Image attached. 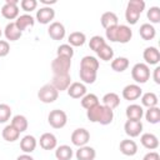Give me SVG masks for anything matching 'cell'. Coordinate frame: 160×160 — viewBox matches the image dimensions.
Returning a JSON list of instances; mask_svg holds the SVG:
<instances>
[{
	"mask_svg": "<svg viewBox=\"0 0 160 160\" xmlns=\"http://www.w3.org/2000/svg\"><path fill=\"white\" fill-rule=\"evenodd\" d=\"M86 116L91 122H98L100 125H109L114 120V110L99 104L89 110H86Z\"/></svg>",
	"mask_w": 160,
	"mask_h": 160,
	"instance_id": "6da1fadb",
	"label": "cell"
},
{
	"mask_svg": "<svg viewBox=\"0 0 160 160\" xmlns=\"http://www.w3.org/2000/svg\"><path fill=\"white\" fill-rule=\"evenodd\" d=\"M144 9H145L144 0H130L126 5V10H125V19H126L128 24L135 25Z\"/></svg>",
	"mask_w": 160,
	"mask_h": 160,
	"instance_id": "7a4b0ae2",
	"label": "cell"
},
{
	"mask_svg": "<svg viewBox=\"0 0 160 160\" xmlns=\"http://www.w3.org/2000/svg\"><path fill=\"white\" fill-rule=\"evenodd\" d=\"M131 78L136 84H145L150 79V68L145 62H138L131 69Z\"/></svg>",
	"mask_w": 160,
	"mask_h": 160,
	"instance_id": "3957f363",
	"label": "cell"
},
{
	"mask_svg": "<svg viewBox=\"0 0 160 160\" xmlns=\"http://www.w3.org/2000/svg\"><path fill=\"white\" fill-rule=\"evenodd\" d=\"M70 68H71V59H69V58L56 56V58L51 61L52 75L70 74Z\"/></svg>",
	"mask_w": 160,
	"mask_h": 160,
	"instance_id": "277c9868",
	"label": "cell"
},
{
	"mask_svg": "<svg viewBox=\"0 0 160 160\" xmlns=\"http://www.w3.org/2000/svg\"><path fill=\"white\" fill-rule=\"evenodd\" d=\"M48 122L54 129H61L68 122V115H66V112L64 110L54 109L48 115Z\"/></svg>",
	"mask_w": 160,
	"mask_h": 160,
	"instance_id": "5b68a950",
	"label": "cell"
},
{
	"mask_svg": "<svg viewBox=\"0 0 160 160\" xmlns=\"http://www.w3.org/2000/svg\"><path fill=\"white\" fill-rule=\"evenodd\" d=\"M38 98L40 101H42L44 104H51L55 100H58L59 98V91L49 82L45 84L40 88V90L38 91Z\"/></svg>",
	"mask_w": 160,
	"mask_h": 160,
	"instance_id": "8992f818",
	"label": "cell"
},
{
	"mask_svg": "<svg viewBox=\"0 0 160 160\" xmlns=\"http://www.w3.org/2000/svg\"><path fill=\"white\" fill-rule=\"evenodd\" d=\"M1 15L8 20L18 19L19 16L18 0H5V4L1 8Z\"/></svg>",
	"mask_w": 160,
	"mask_h": 160,
	"instance_id": "52a82bcc",
	"label": "cell"
},
{
	"mask_svg": "<svg viewBox=\"0 0 160 160\" xmlns=\"http://www.w3.org/2000/svg\"><path fill=\"white\" fill-rule=\"evenodd\" d=\"M71 142L72 145L80 148V146H85L89 140H90V132L84 129V128H79V129H75L71 134Z\"/></svg>",
	"mask_w": 160,
	"mask_h": 160,
	"instance_id": "ba28073f",
	"label": "cell"
},
{
	"mask_svg": "<svg viewBox=\"0 0 160 160\" xmlns=\"http://www.w3.org/2000/svg\"><path fill=\"white\" fill-rule=\"evenodd\" d=\"M35 18L42 25L50 24L55 18V10L51 6H42L36 11V16Z\"/></svg>",
	"mask_w": 160,
	"mask_h": 160,
	"instance_id": "9c48e42d",
	"label": "cell"
},
{
	"mask_svg": "<svg viewBox=\"0 0 160 160\" xmlns=\"http://www.w3.org/2000/svg\"><path fill=\"white\" fill-rule=\"evenodd\" d=\"M80 70L88 71V72H92V74H98L99 60L95 56H90V55L84 56L81 59V61H80Z\"/></svg>",
	"mask_w": 160,
	"mask_h": 160,
	"instance_id": "30bf717a",
	"label": "cell"
},
{
	"mask_svg": "<svg viewBox=\"0 0 160 160\" xmlns=\"http://www.w3.org/2000/svg\"><path fill=\"white\" fill-rule=\"evenodd\" d=\"M142 94V89L138 85V84H129L126 85L124 89H122V98L125 100H129V101H134V100H138Z\"/></svg>",
	"mask_w": 160,
	"mask_h": 160,
	"instance_id": "8fae6325",
	"label": "cell"
},
{
	"mask_svg": "<svg viewBox=\"0 0 160 160\" xmlns=\"http://www.w3.org/2000/svg\"><path fill=\"white\" fill-rule=\"evenodd\" d=\"M125 134L130 138H136L142 131V122L141 120H126L124 124Z\"/></svg>",
	"mask_w": 160,
	"mask_h": 160,
	"instance_id": "7c38bea8",
	"label": "cell"
},
{
	"mask_svg": "<svg viewBox=\"0 0 160 160\" xmlns=\"http://www.w3.org/2000/svg\"><path fill=\"white\" fill-rule=\"evenodd\" d=\"M58 91H64L68 90V88L71 84V76L70 74H64V75H52V80L50 82Z\"/></svg>",
	"mask_w": 160,
	"mask_h": 160,
	"instance_id": "4fadbf2b",
	"label": "cell"
},
{
	"mask_svg": "<svg viewBox=\"0 0 160 160\" xmlns=\"http://www.w3.org/2000/svg\"><path fill=\"white\" fill-rule=\"evenodd\" d=\"M65 26L59 22V21H54L50 24V26L48 28V34L52 40H62L65 38Z\"/></svg>",
	"mask_w": 160,
	"mask_h": 160,
	"instance_id": "5bb4252c",
	"label": "cell"
},
{
	"mask_svg": "<svg viewBox=\"0 0 160 160\" xmlns=\"http://www.w3.org/2000/svg\"><path fill=\"white\" fill-rule=\"evenodd\" d=\"M132 38V30L128 25H118L116 28V38L115 42L128 44Z\"/></svg>",
	"mask_w": 160,
	"mask_h": 160,
	"instance_id": "9a60e30c",
	"label": "cell"
},
{
	"mask_svg": "<svg viewBox=\"0 0 160 160\" xmlns=\"http://www.w3.org/2000/svg\"><path fill=\"white\" fill-rule=\"evenodd\" d=\"M142 58L146 65H156L160 61V51L155 46H149L144 50Z\"/></svg>",
	"mask_w": 160,
	"mask_h": 160,
	"instance_id": "2e32d148",
	"label": "cell"
},
{
	"mask_svg": "<svg viewBox=\"0 0 160 160\" xmlns=\"http://www.w3.org/2000/svg\"><path fill=\"white\" fill-rule=\"evenodd\" d=\"M68 95L72 99H81L85 94H88V89L85 86V84L80 82V81H75V82H71L70 86L68 88Z\"/></svg>",
	"mask_w": 160,
	"mask_h": 160,
	"instance_id": "e0dca14e",
	"label": "cell"
},
{
	"mask_svg": "<svg viewBox=\"0 0 160 160\" xmlns=\"http://www.w3.org/2000/svg\"><path fill=\"white\" fill-rule=\"evenodd\" d=\"M39 144L40 146L44 149V150H54L56 149L58 146V139L54 134L51 132H44L41 136H40V140H39Z\"/></svg>",
	"mask_w": 160,
	"mask_h": 160,
	"instance_id": "ac0fdd59",
	"label": "cell"
},
{
	"mask_svg": "<svg viewBox=\"0 0 160 160\" xmlns=\"http://www.w3.org/2000/svg\"><path fill=\"white\" fill-rule=\"evenodd\" d=\"M140 142L141 145L148 149V150H155L159 148V139L156 135L151 134V132H145L140 136Z\"/></svg>",
	"mask_w": 160,
	"mask_h": 160,
	"instance_id": "d6986e66",
	"label": "cell"
},
{
	"mask_svg": "<svg viewBox=\"0 0 160 160\" xmlns=\"http://www.w3.org/2000/svg\"><path fill=\"white\" fill-rule=\"evenodd\" d=\"M119 149H120L121 154H124L126 156H134L138 152V144L131 139H124V140H121Z\"/></svg>",
	"mask_w": 160,
	"mask_h": 160,
	"instance_id": "ffe728a7",
	"label": "cell"
},
{
	"mask_svg": "<svg viewBox=\"0 0 160 160\" xmlns=\"http://www.w3.org/2000/svg\"><path fill=\"white\" fill-rule=\"evenodd\" d=\"M125 115L128 120H141L144 116V109L139 104H130L125 110Z\"/></svg>",
	"mask_w": 160,
	"mask_h": 160,
	"instance_id": "44dd1931",
	"label": "cell"
},
{
	"mask_svg": "<svg viewBox=\"0 0 160 160\" xmlns=\"http://www.w3.org/2000/svg\"><path fill=\"white\" fill-rule=\"evenodd\" d=\"M38 141L32 135H25L20 140V149L24 151V154H31L36 149Z\"/></svg>",
	"mask_w": 160,
	"mask_h": 160,
	"instance_id": "7402d4cb",
	"label": "cell"
},
{
	"mask_svg": "<svg viewBox=\"0 0 160 160\" xmlns=\"http://www.w3.org/2000/svg\"><path fill=\"white\" fill-rule=\"evenodd\" d=\"M76 160H94L96 156V151L91 146H80L75 152Z\"/></svg>",
	"mask_w": 160,
	"mask_h": 160,
	"instance_id": "603a6c76",
	"label": "cell"
},
{
	"mask_svg": "<svg viewBox=\"0 0 160 160\" xmlns=\"http://www.w3.org/2000/svg\"><path fill=\"white\" fill-rule=\"evenodd\" d=\"M100 22L102 25V28L106 30L109 28H112V26H116L119 25V19H118V15L112 11H106L101 15L100 18Z\"/></svg>",
	"mask_w": 160,
	"mask_h": 160,
	"instance_id": "cb8c5ba5",
	"label": "cell"
},
{
	"mask_svg": "<svg viewBox=\"0 0 160 160\" xmlns=\"http://www.w3.org/2000/svg\"><path fill=\"white\" fill-rule=\"evenodd\" d=\"M35 24V19L29 15V14H22V15H19L18 19L15 20V25L18 26V29L22 32L24 30H26L28 28H32Z\"/></svg>",
	"mask_w": 160,
	"mask_h": 160,
	"instance_id": "d4e9b609",
	"label": "cell"
},
{
	"mask_svg": "<svg viewBox=\"0 0 160 160\" xmlns=\"http://www.w3.org/2000/svg\"><path fill=\"white\" fill-rule=\"evenodd\" d=\"M4 35L6 38V40H10V41H16L21 38L22 32L18 29V26L15 25V21L14 22H9L5 29H4Z\"/></svg>",
	"mask_w": 160,
	"mask_h": 160,
	"instance_id": "484cf974",
	"label": "cell"
},
{
	"mask_svg": "<svg viewBox=\"0 0 160 160\" xmlns=\"http://www.w3.org/2000/svg\"><path fill=\"white\" fill-rule=\"evenodd\" d=\"M1 135H2V139H4L5 141H8V142H14V141L19 140V138H20V132H19L11 124L6 125V126L2 129Z\"/></svg>",
	"mask_w": 160,
	"mask_h": 160,
	"instance_id": "4316f807",
	"label": "cell"
},
{
	"mask_svg": "<svg viewBox=\"0 0 160 160\" xmlns=\"http://www.w3.org/2000/svg\"><path fill=\"white\" fill-rule=\"evenodd\" d=\"M102 105L114 110L120 105V98L116 92H108L102 96Z\"/></svg>",
	"mask_w": 160,
	"mask_h": 160,
	"instance_id": "83f0119b",
	"label": "cell"
},
{
	"mask_svg": "<svg viewBox=\"0 0 160 160\" xmlns=\"http://www.w3.org/2000/svg\"><path fill=\"white\" fill-rule=\"evenodd\" d=\"M139 34H140V36H141L144 40L149 41V40H152V39L155 38V35H156V30H155V28H154L151 24L145 22V24H142V25L140 26V29H139Z\"/></svg>",
	"mask_w": 160,
	"mask_h": 160,
	"instance_id": "f1b7e54d",
	"label": "cell"
},
{
	"mask_svg": "<svg viewBox=\"0 0 160 160\" xmlns=\"http://www.w3.org/2000/svg\"><path fill=\"white\" fill-rule=\"evenodd\" d=\"M111 69L116 72H122L129 68V59L125 56H119L111 60Z\"/></svg>",
	"mask_w": 160,
	"mask_h": 160,
	"instance_id": "f546056e",
	"label": "cell"
},
{
	"mask_svg": "<svg viewBox=\"0 0 160 160\" xmlns=\"http://www.w3.org/2000/svg\"><path fill=\"white\" fill-rule=\"evenodd\" d=\"M159 104V98L155 92H145L141 94V106H146V108H154L158 106Z\"/></svg>",
	"mask_w": 160,
	"mask_h": 160,
	"instance_id": "4dcf8cb0",
	"label": "cell"
},
{
	"mask_svg": "<svg viewBox=\"0 0 160 160\" xmlns=\"http://www.w3.org/2000/svg\"><path fill=\"white\" fill-rule=\"evenodd\" d=\"M11 125L19 131V132H24L25 130H28V126H29V122H28V119L24 116V115H15L12 116L11 119Z\"/></svg>",
	"mask_w": 160,
	"mask_h": 160,
	"instance_id": "1f68e13d",
	"label": "cell"
},
{
	"mask_svg": "<svg viewBox=\"0 0 160 160\" xmlns=\"http://www.w3.org/2000/svg\"><path fill=\"white\" fill-rule=\"evenodd\" d=\"M72 149L69 145H60L56 146L55 150V158L58 160H70L72 158Z\"/></svg>",
	"mask_w": 160,
	"mask_h": 160,
	"instance_id": "d6a6232c",
	"label": "cell"
},
{
	"mask_svg": "<svg viewBox=\"0 0 160 160\" xmlns=\"http://www.w3.org/2000/svg\"><path fill=\"white\" fill-rule=\"evenodd\" d=\"M68 41H69L70 46H82L86 41V36L81 31H74L69 35Z\"/></svg>",
	"mask_w": 160,
	"mask_h": 160,
	"instance_id": "836d02e7",
	"label": "cell"
},
{
	"mask_svg": "<svg viewBox=\"0 0 160 160\" xmlns=\"http://www.w3.org/2000/svg\"><path fill=\"white\" fill-rule=\"evenodd\" d=\"M96 55L99 56V59H101L102 61H110L114 58V50L110 45H108L106 42L96 51Z\"/></svg>",
	"mask_w": 160,
	"mask_h": 160,
	"instance_id": "e575fe53",
	"label": "cell"
},
{
	"mask_svg": "<svg viewBox=\"0 0 160 160\" xmlns=\"http://www.w3.org/2000/svg\"><path fill=\"white\" fill-rule=\"evenodd\" d=\"M100 102H99V98L95 95V94H85L82 98H81V106L84 108V109H86V110H89V109H91V108H94V106H96V105H99Z\"/></svg>",
	"mask_w": 160,
	"mask_h": 160,
	"instance_id": "d590c367",
	"label": "cell"
},
{
	"mask_svg": "<svg viewBox=\"0 0 160 160\" xmlns=\"http://www.w3.org/2000/svg\"><path fill=\"white\" fill-rule=\"evenodd\" d=\"M145 119L150 124H158L160 121V108L154 106V108H148V110L144 112Z\"/></svg>",
	"mask_w": 160,
	"mask_h": 160,
	"instance_id": "8d00e7d4",
	"label": "cell"
},
{
	"mask_svg": "<svg viewBox=\"0 0 160 160\" xmlns=\"http://www.w3.org/2000/svg\"><path fill=\"white\" fill-rule=\"evenodd\" d=\"M56 56H64V58L72 59V56H74L72 46H70L69 44H61L56 50Z\"/></svg>",
	"mask_w": 160,
	"mask_h": 160,
	"instance_id": "74e56055",
	"label": "cell"
},
{
	"mask_svg": "<svg viewBox=\"0 0 160 160\" xmlns=\"http://www.w3.org/2000/svg\"><path fill=\"white\" fill-rule=\"evenodd\" d=\"M146 15H148V19L150 20L151 25L160 22V8L159 6H151L148 10V14Z\"/></svg>",
	"mask_w": 160,
	"mask_h": 160,
	"instance_id": "f35d334b",
	"label": "cell"
},
{
	"mask_svg": "<svg viewBox=\"0 0 160 160\" xmlns=\"http://www.w3.org/2000/svg\"><path fill=\"white\" fill-rule=\"evenodd\" d=\"M106 41L104 40V38L102 36H100V35H95V36H92L90 40H89V48L92 50V51H98L104 44H105Z\"/></svg>",
	"mask_w": 160,
	"mask_h": 160,
	"instance_id": "ab89813d",
	"label": "cell"
},
{
	"mask_svg": "<svg viewBox=\"0 0 160 160\" xmlns=\"http://www.w3.org/2000/svg\"><path fill=\"white\" fill-rule=\"evenodd\" d=\"M11 116V108L8 104H0V122H6Z\"/></svg>",
	"mask_w": 160,
	"mask_h": 160,
	"instance_id": "60d3db41",
	"label": "cell"
},
{
	"mask_svg": "<svg viewBox=\"0 0 160 160\" xmlns=\"http://www.w3.org/2000/svg\"><path fill=\"white\" fill-rule=\"evenodd\" d=\"M20 6H21V9H22L24 11L30 12V11H32V10L36 9L38 1H36V0H21V1H20Z\"/></svg>",
	"mask_w": 160,
	"mask_h": 160,
	"instance_id": "b9f144b4",
	"label": "cell"
},
{
	"mask_svg": "<svg viewBox=\"0 0 160 160\" xmlns=\"http://www.w3.org/2000/svg\"><path fill=\"white\" fill-rule=\"evenodd\" d=\"M10 52V45L6 40H0V58L6 56Z\"/></svg>",
	"mask_w": 160,
	"mask_h": 160,
	"instance_id": "7bdbcfd3",
	"label": "cell"
},
{
	"mask_svg": "<svg viewBox=\"0 0 160 160\" xmlns=\"http://www.w3.org/2000/svg\"><path fill=\"white\" fill-rule=\"evenodd\" d=\"M116 26H112V28H109L105 30V35H106V39L110 40L111 42H115V38H116Z\"/></svg>",
	"mask_w": 160,
	"mask_h": 160,
	"instance_id": "ee69618b",
	"label": "cell"
},
{
	"mask_svg": "<svg viewBox=\"0 0 160 160\" xmlns=\"http://www.w3.org/2000/svg\"><path fill=\"white\" fill-rule=\"evenodd\" d=\"M142 160H160V156H159V154L156 151H150V152L145 154Z\"/></svg>",
	"mask_w": 160,
	"mask_h": 160,
	"instance_id": "f6af8a7d",
	"label": "cell"
},
{
	"mask_svg": "<svg viewBox=\"0 0 160 160\" xmlns=\"http://www.w3.org/2000/svg\"><path fill=\"white\" fill-rule=\"evenodd\" d=\"M152 79L155 81V84H160V66H156L154 69V72H152Z\"/></svg>",
	"mask_w": 160,
	"mask_h": 160,
	"instance_id": "bcb514c9",
	"label": "cell"
},
{
	"mask_svg": "<svg viewBox=\"0 0 160 160\" xmlns=\"http://www.w3.org/2000/svg\"><path fill=\"white\" fill-rule=\"evenodd\" d=\"M16 160H34V158L30 154H22V155H19Z\"/></svg>",
	"mask_w": 160,
	"mask_h": 160,
	"instance_id": "7dc6e473",
	"label": "cell"
},
{
	"mask_svg": "<svg viewBox=\"0 0 160 160\" xmlns=\"http://www.w3.org/2000/svg\"><path fill=\"white\" fill-rule=\"evenodd\" d=\"M40 2H42V4H45V5H52V4H56V0H51V1H49V0H40Z\"/></svg>",
	"mask_w": 160,
	"mask_h": 160,
	"instance_id": "c3c4849f",
	"label": "cell"
},
{
	"mask_svg": "<svg viewBox=\"0 0 160 160\" xmlns=\"http://www.w3.org/2000/svg\"><path fill=\"white\" fill-rule=\"evenodd\" d=\"M1 34H2V32H1V29H0V36H1Z\"/></svg>",
	"mask_w": 160,
	"mask_h": 160,
	"instance_id": "681fc988",
	"label": "cell"
}]
</instances>
